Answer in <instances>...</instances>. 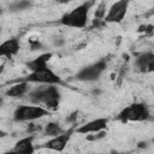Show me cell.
Instances as JSON below:
<instances>
[{
	"label": "cell",
	"instance_id": "6da1fadb",
	"mask_svg": "<svg viewBox=\"0 0 154 154\" xmlns=\"http://www.w3.org/2000/svg\"><path fill=\"white\" fill-rule=\"evenodd\" d=\"M29 99L34 105H43L48 111H55L60 103V91L55 84H47L30 91Z\"/></svg>",
	"mask_w": 154,
	"mask_h": 154
},
{
	"label": "cell",
	"instance_id": "d4e9b609",
	"mask_svg": "<svg viewBox=\"0 0 154 154\" xmlns=\"http://www.w3.org/2000/svg\"><path fill=\"white\" fill-rule=\"evenodd\" d=\"M2 13V7H1V5H0V14Z\"/></svg>",
	"mask_w": 154,
	"mask_h": 154
},
{
	"label": "cell",
	"instance_id": "5b68a950",
	"mask_svg": "<svg viewBox=\"0 0 154 154\" xmlns=\"http://www.w3.org/2000/svg\"><path fill=\"white\" fill-rule=\"evenodd\" d=\"M23 81H26L28 83H41V84H63L61 78L48 66L37 71H32L29 75H26Z\"/></svg>",
	"mask_w": 154,
	"mask_h": 154
},
{
	"label": "cell",
	"instance_id": "3957f363",
	"mask_svg": "<svg viewBox=\"0 0 154 154\" xmlns=\"http://www.w3.org/2000/svg\"><path fill=\"white\" fill-rule=\"evenodd\" d=\"M150 118L149 108L146 103L134 102L126 107H124L117 116V119L122 123L128 122H144Z\"/></svg>",
	"mask_w": 154,
	"mask_h": 154
},
{
	"label": "cell",
	"instance_id": "4fadbf2b",
	"mask_svg": "<svg viewBox=\"0 0 154 154\" xmlns=\"http://www.w3.org/2000/svg\"><path fill=\"white\" fill-rule=\"evenodd\" d=\"M52 53H43V54H40L38 57H36L35 59L32 60H29L25 63L26 67L32 72V71H37V70H41V69H45L47 67V63L51 60L52 58Z\"/></svg>",
	"mask_w": 154,
	"mask_h": 154
},
{
	"label": "cell",
	"instance_id": "ffe728a7",
	"mask_svg": "<svg viewBox=\"0 0 154 154\" xmlns=\"http://www.w3.org/2000/svg\"><path fill=\"white\" fill-rule=\"evenodd\" d=\"M32 130H40V126H37L35 124H30V126H28V132H31Z\"/></svg>",
	"mask_w": 154,
	"mask_h": 154
},
{
	"label": "cell",
	"instance_id": "9a60e30c",
	"mask_svg": "<svg viewBox=\"0 0 154 154\" xmlns=\"http://www.w3.org/2000/svg\"><path fill=\"white\" fill-rule=\"evenodd\" d=\"M63 131H64V130H63V128H61V125H60L59 123H57V122H49V123L45 126V129H43V135H45V136L54 137V136L61 134Z\"/></svg>",
	"mask_w": 154,
	"mask_h": 154
},
{
	"label": "cell",
	"instance_id": "30bf717a",
	"mask_svg": "<svg viewBox=\"0 0 154 154\" xmlns=\"http://www.w3.org/2000/svg\"><path fill=\"white\" fill-rule=\"evenodd\" d=\"M136 67L142 73H149L154 71V54L152 52L142 53L136 59Z\"/></svg>",
	"mask_w": 154,
	"mask_h": 154
},
{
	"label": "cell",
	"instance_id": "7402d4cb",
	"mask_svg": "<svg viewBox=\"0 0 154 154\" xmlns=\"http://www.w3.org/2000/svg\"><path fill=\"white\" fill-rule=\"evenodd\" d=\"M70 1H72V0H55L57 4H61V5H64V4H69Z\"/></svg>",
	"mask_w": 154,
	"mask_h": 154
},
{
	"label": "cell",
	"instance_id": "603a6c76",
	"mask_svg": "<svg viewBox=\"0 0 154 154\" xmlns=\"http://www.w3.org/2000/svg\"><path fill=\"white\" fill-rule=\"evenodd\" d=\"M6 136H7V132L4 131V130L0 128V138H4V137H6Z\"/></svg>",
	"mask_w": 154,
	"mask_h": 154
},
{
	"label": "cell",
	"instance_id": "277c9868",
	"mask_svg": "<svg viewBox=\"0 0 154 154\" xmlns=\"http://www.w3.org/2000/svg\"><path fill=\"white\" fill-rule=\"evenodd\" d=\"M49 114L51 111L41 105H20L14 109L13 119L16 122H32Z\"/></svg>",
	"mask_w": 154,
	"mask_h": 154
},
{
	"label": "cell",
	"instance_id": "9c48e42d",
	"mask_svg": "<svg viewBox=\"0 0 154 154\" xmlns=\"http://www.w3.org/2000/svg\"><path fill=\"white\" fill-rule=\"evenodd\" d=\"M107 124H108V119L107 118H96V119H93V120L78 126L76 129V132L82 134V135L97 132V131L105 130L107 128Z\"/></svg>",
	"mask_w": 154,
	"mask_h": 154
},
{
	"label": "cell",
	"instance_id": "52a82bcc",
	"mask_svg": "<svg viewBox=\"0 0 154 154\" xmlns=\"http://www.w3.org/2000/svg\"><path fill=\"white\" fill-rule=\"evenodd\" d=\"M130 0H118L116 1L108 10L107 14L103 17L105 23H120L126 12H128V7H129Z\"/></svg>",
	"mask_w": 154,
	"mask_h": 154
},
{
	"label": "cell",
	"instance_id": "cb8c5ba5",
	"mask_svg": "<svg viewBox=\"0 0 154 154\" xmlns=\"http://www.w3.org/2000/svg\"><path fill=\"white\" fill-rule=\"evenodd\" d=\"M2 103H4V99H2V97H1V96H0V106H1V105H2Z\"/></svg>",
	"mask_w": 154,
	"mask_h": 154
},
{
	"label": "cell",
	"instance_id": "2e32d148",
	"mask_svg": "<svg viewBox=\"0 0 154 154\" xmlns=\"http://www.w3.org/2000/svg\"><path fill=\"white\" fill-rule=\"evenodd\" d=\"M31 7V1L30 0H17L10 5V11L12 12H18V11H24L26 8Z\"/></svg>",
	"mask_w": 154,
	"mask_h": 154
},
{
	"label": "cell",
	"instance_id": "44dd1931",
	"mask_svg": "<svg viewBox=\"0 0 154 154\" xmlns=\"http://www.w3.org/2000/svg\"><path fill=\"white\" fill-rule=\"evenodd\" d=\"M76 118H77V112H73V113L71 114V117H69L66 120H67V122H73Z\"/></svg>",
	"mask_w": 154,
	"mask_h": 154
},
{
	"label": "cell",
	"instance_id": "8992f818",
	"mask_svg": "<svg viewBox=\"0 0 154 154\" xmlns=\"http://www.w3.org/2000/svg\"><path fill=\"white\" fill-rule=\"evenodd\" d=\"M107 67V64L105 60H99L94 64H90L88 66L82 67L77 75H76V79L82 81V82H94L96 79L100 78V76L105 72Z\"/></svg>",
	"mask_w": 154,
	"mask_h": 154
},
{
	"label": "cell",
	"instance_id": "d6986e66",
	"mask_svg": "<svg viewBox=\"0 0 154 154\" xmlns=\"http://www.w3.org/2000/svg\"><path fill=\"white\" fill-rule=\"evenodd\" d=\"M31 49L35 51V49H41V43L38 41H35V42H31Z\"/></svg>",
	"mask_w": 154,
	"mask_h": 154
},
{
	"label": "cell",
	"instance_id": "8fae6325",
	"mask_svg": "<svg viewBox=\"0 0 154 154\" xmlns=\"http://www.w3.org/2000/svg\"><path fill=\"white\" fill-rule=\"evenodd\" d=\"M20 49V43L18 41V38L12 37L8 38L6 41H4L2 43H0V57H6V58H11L13 55H16Z\"/></svg>",
	"mask_w": 154,
	"mask_h": 154
},
{
	"label": "cell",
	"instance_id": "484cf974",
	"mask_svg": "<svg viewBox=\"0 0 154 154\" xmlns=\"http://www.w3.org/2000/svg\"><path fill=\"white\" fill-rule=\"evenodd\" d=\"M0 32H1V24H0Z\"/></svg>",
	"mask_w": 154,
	"mask_h": 154
},
{
	"label": "cell",
	"instance_id": "ac0fdd59",
	"mask_svg": "<svg viewBox=\"0 0 154 154\" xmlns=\"http://www.w3.org/2000/svg\"><path fill=\"white\" fill-rule=\"evenodd\" d=\"M64 42H65V40H64L63 37H55V38H54V45H55V46H58V47L63 46V45H64Z\"/></svg>",
	"mask_w": 154,
	"mask_h": 154
},
{
	"label": "cell",
	"instance_id": "5bb4252c",
	"mask_svg": "<svg viewBox=\"0 0 154 154\" xmlns=\"http://www.w3.org/2000/svg\"><path fill=\"white\" fill-rule=\"evenodd\" d=\"M28 91H29V83L26 81H22L19 83H16L12 87H10L6 91V95L11 96V97H20L24 94H26Z\"/></svg>",
	"mask_w": 154,
	"mask_h": 154
},
{
	"label": "cell",
	"instance_id": "7a4b0ae2",
	"mask_svg": "<svg viewBox=\"0 0 154 154\" xmlns=\"http://www.w3.org/2000/svg\"><path fill=\"white\" fill-rule=\"evenodd\" d=\"M89 8H90V2H83L79 6L75 7L72 11L65 13L60 18L59 23L61 25L70 26V28H77V29L85 28L88 22Z\"/></svg>",
	"mask_w": 154,
	"mask_h": 154
},
{
	"label": "cell",
	"instance_id": "7c38bea8",
	"mask_svg": "<svg viewBox=\"0 0 154 154\" xmlns=\"http://www.w3.org/2000/svg\"><path fill=\"white\" fill-rule=\"evenodd\" d=\"M34 140H35V136L34 135H29L26 137L20 138L14 144L12 152H14V153H24V154H32L35 152Z\"/></svg>",
	"mask_w": 154,
	"mask_h": 154
},
{
	"label": "cell",
	"instance_id": "ba28073f",
	"mask_svg": "<svg viewBox=\"0 0 154 154\" xmlns=\"http://www.w3.org/2000/svg\"><path fill=\"white\" fill-rule=\"evenodd\" d=\"M75 132V129L73 126L63 131L61 134L52 137V140H49L48 142H46L42 147L43 148H47V149H52V150H57V152H63L65 149V147L67 146L69 141L71 140L72 135Z\"/></svg>",
	"mask_w": 154,
	"mask_h": 154
},
{
	"label": "cell",
	"instance_id": "e0dca14e",
	"mask_svg": "<svg viewBox=\"0 0 154 154\" xmlns=\"http://www.w3.org/2000/svg\"><path fill=\"white\" fill-rule=\"evenodd\" d=\"M105 136H106V131L105 130H101V131H97V132H93L91 135L88 134L87 135V140L88 141H96V140L103 138Z\"/></svg>",
	"mask_w": 154,
	"mask_h": 154
}]
</instances>
